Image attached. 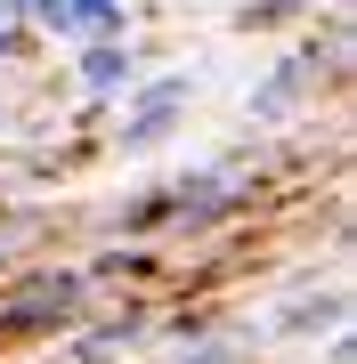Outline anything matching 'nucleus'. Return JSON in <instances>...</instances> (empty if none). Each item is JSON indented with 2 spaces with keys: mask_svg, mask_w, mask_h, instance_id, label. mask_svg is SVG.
<instances>
[{
  "mask_svg": "<svg viewBox=\"0 0 357 364\" xmlns=\"http://www.w3.org/2000/svg\"><path fill=\"white\" fill-rule=\"evenodd\" d=\"M162 364H244V348L236 340H187V348H171Z\"/></svg>",
  "mask_w": 357,
  "mask_h": 364,
  "instance_id": "nucleus-8",
  "label": "nucleus"
},
{
  "mask_svg": "<svg viewBox=\"0 0 357 364\" xmlns=\"http://www.w3.org/2000/svg\"><path fill=\"white\" fill-rule=\"evenodd\" d=\"M301 0H236V16H227V25L236 33H284V25H301Z\"/></svg>",
  "mask_w": 357,
  "mask_h": 364,
  "instance_id": "nucleus-7",
  "label": "nucleus"
},
{
  "mask_svg": "<svg viewBox=\"0 0 357 364\" xmlns=\"http://www.w3.org/2000/svg\"><path fill=\"white\" fill-rule=\"evenodd\" d=\"M114 105H122L114 146H122V154H155V146L187 122V105H195V73H138Z\"/></svg>",
  "mask_w": 357,
  "mask_h": 364,
  "instance_id": "nucleus-1",
  "label": "nucleus"
},
{
  "mask_svg": "<svg viewBox=\"0 0 357 364\" xmlns=\"http://www.w3.org/2000/svg\"><path fill=\"white\" fill-rule=\"evenodd\" d=\"M9 16H25V0H0V25H9Z\"/></svg>",
  "mask_w": 357,
  "mask_h": 364,
  "instance_id": "nucleus-10",
  "label": "nucleus"
},
{
  "mask_svg": "<svg viewBox=\"0 0 357 364\" xmlns=\"http://www.w3.org/2000/svg\"><path fill=\"white\" fill-rule=\"evenodd\" d=\"M138 73H146V57L130 49V33H122V41H73V90L90 105H114Z\"/></svg>",
  "mask_w": 357,
  "mask_h": 364,
  "instance_id": "nucleus-3",
  "label": "nucleus"
},
{
  "mask_svg": "<svg viewBox=\"0 0 357 364\" xmlns=\"http://www.w3.org/2000/svg\"><path fill=\"white\" fill-rule=\"evenodd\" d=\"M25 57H33V25H25V16H9V25H0V73H16Z\"/></svg>",
  "mask_w": 357,
  "mask_h": 364,
  "instance_id": "nucleus-9",
  "label": "nucleus"
},
{
  "mask_svg": "<svg viewBox=\"0 0 357 364\" xmlns=\"http://www.w3.org/2000/svg\"><path fill=\"white\" fill-rule=\"evenodd\" d=\"M341 324H349V291L325 284V291H301L292 308H276L268 332H276V340H309V332H341Z\"/></svg>",
  "mask_w": 357,
  "mask_h": 364,
  "instance_id": "nucleus-6",
  "label": "nucleus"
},
{
  "mask_svg": "<svg viewBox=\"0 0 357 364\" xmlns=\"http://www.w3.org/2000/svg\"><path fill=\"white\" fill-rule=\"evenodd\" d=\"M138 340H146V308H122V316H98L90 332H73L57 364H114V356H130Z\"/></svg>",
  "mask_w": 357,
  "mask_h": 364,
  "instance_id": "nucleus-5",
  "label": "nucleus"
},
{
  "mask_svg": "<svg viewBox=\"0 0 357 364\" xmlns=\"http://www.w3.org/2000/svg\"><path fill=\"white\" fill-rule=\"evenodd\" d=\"M122 9H138V0H122Z\"/></svg>",
  "mask_w": 357,
  "mask_h": 364,
  "instance_id": "nucleus-11",
  "label": "nucleus"
},
{
  "mask_svg": "<svg viewBox=\"0 0 357 364\" xmlns=\"http://www.w3.org/2000/svg\"><path fill=\"white\" fill-rule=\"evenodd\" d=\"M301 105H317V49H292L276 73L260 81V90H252V105L244 114L260 122V130H284L292 114H301Z\"/></svg>",
  "mask_w": 357,
  "mask_h": 364,
  "instance_id": "nucleus-4",
  "label": "nucleus"
},
{
  "mask_svg": "<svg viewBox=\"0 0 357 364\" xmlns=\"http://www.w3.org/2000/svg\"><path fill=\"white\" fill-rule=\"evenodd\" d=\"M138 9H122V0H25V25L33 41H122L130 33Z\"/></svg>",
  "mask_w": 357,
  "mask_h": 364,
  "instance_id": "nucleus-2",
  "label": "nucleus"
}]
</instances>
